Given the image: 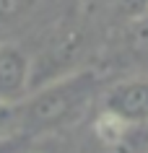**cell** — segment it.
<instances>
[{
    "mask_svg": "<svg viewBox=\"0 0 148 153\" xmlns=\"http://www.w3.org/2000/svg\"><path fill=\"white\" fill-rule=\"evenodd\" d=\"M96 86L94 70H75L47 83L18 104V130L24 135H47L75 125L91 106Z\"/></svg>",
    "mask_w": 148,
    "mask_h": 153,
    "instance_id": "6da1fadb",
    "label": "cell"
},
{
    "mask_svg": "<svg viewBox=\"0 0 148 153\" xmlns=\"http://www.w3.org/2000/svg\"><path fill=\"white\" fill-rule=\"evenodd\" d=\"M104 112L115 114L130 125H146L148 122V75L127 78L115 83L104 94Z\"/></svg>",
    "mask_w": 148,
    "mask_h": 153,
    "instance_id": "7a4b0ae2",
    "label": "cell"
},
{
    "mask_svg": "<svg viewBox=\"0 0 148 153\" xmlns=\"http://www.w3.org/2000/svg\"><path fill=\"white\" fill-rule=\"evenodd\" d=\"M31 88V60L16 44H0V101L21 104Z\"/></svg>",
    "mask_w": 148,
    "mask_h": 153,
    "instance_id": "3957f363",
    "label": "cell"
},
{
    "mask_svg": "<svg viewBox=\"0 0 148 153\" xmlns=\"http://www.w3.org/2000/svg\"><path fill=\"white\" fill-rule=\"evenodd\" d=\"M36 0H0V21H16L34 8Z\"/></svg>",
    "mask_w": 148,
    "mask_h": 153,
    "instance_id": "277c9868",
    "label": "cell"
},
{
    "mask_svg": "<svg viewBox=\"0 0 148 153\" xmlns=\"http://www.w3.org/2000/svg\"><path fill=\"white\" fill-rule=\"evenodd\" d=\"M10 132H21L18 130V104L0 101V135H10Z\"/></svg>",
    "mask_w": 148,
    "mask_h": 153,
    "instance_id": "5b68a950",
    "label": "cell"
},
{
    "mask_svg": "<svg viewBox=\"0 0 148 153\" xmlns=\"http://www.w3.org/2000/svg\"><path fill=\"white\" fill-rule=\"evenodd\" d=\"M0 153H26V137H24V132L0 135Z\"/></svg>",
    "mask_w": 148,
    "mask_h": 153,
    "instance_id": "8992f818",
    "label": "cell"
}]
</instances>
